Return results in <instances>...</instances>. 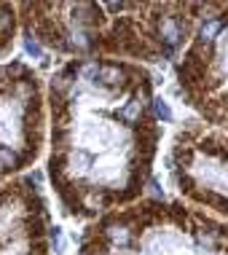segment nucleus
<instances>
[{"label": "nucleus", "mask_w": 228, "mask_h": 255, "mask_svg": "<svg viewBox=\"0 0 228 255\" xmlns=\"http://www.w3.org/2000/svg\"><path fill=\"white\" fill-rule=\"evenodd\" d=\"M180 97L202 124L228 132V3H204L202 19L177 57Z\"/></svg>", "instance_id": "4"}, {"label": "nucleus", "mask_w": 228, "mask_h": 255, "mask_svg": "<svg viewBox=\"0 0 228 255\" xmlns=\"http://www.w3.org/2000/svg\"><path fill=\"white\" fill-rule=\"evenodd\" d=\"M51 212L38 180H0V255H51Z\"/></svg>", "instance_id": "7"}, {"label": "nucleus", "mask_w": 228, "mask_h": 255, "mask_svg": "<svg viewBox=\"0 0 228 255\" xmlns=\"http://www.w3.org/2000/svg\"><path fill=\"white\" fill-rule=\"evenodd\" d=\"M204 3H19L27 40L67 59H177Z\"/></svg>", "instance_id": "2"}, {"label": "nucleus", "mask_w": 228, "mask_h": 255, "mask_svg": "<svg viewBox=\"0 0 228 255\" xmlns=\"http://www.w3.org/2000/svg\"><path fill=\"white\" fill-rule=\"evenodd\" d=\"M48 180L62 210L92 220L140 202L161 121L153 78L137 62L67 59L48 78Z\"/></svg>", "instance_id": "1"}, {"label": "nucleus", "mask_w": 228, "mask_h": 255, "mask_svg": "<svg viewBox=\"0 0 228 255\" xmlns=\"http://www.w3.org/2000/svg\"><path fill=\"white\" fill-rule=\"evenodd\" d=\"M16 27H19L16 5H11V3H0V57L11 51L13 38H16Z\"/></svg>", "instance_id": "8"}, {"label": "nucleus", "mask_w": 228, "mask_h": 255, "mask_svg": "<svg viewBox=\"0 0 228 255\" xmlns=\"http://www.w3.org/2000/svg\"><path fill=\"white\" fill-rule=\"evenodd\" d=\"M46 94L27 62H0V180L19 177L46 145Z\"/></svg>", "instance_id": "5"}, {"label": "nucleus", "mask_w": 228, "mask_h": 255, "mask_svg": "<svg viewBox=\"0 0 228 255\" xmlns=\"http://www.w3.org/2000/svg\"><path fill=\"white\" fill-rule=\"evenodd\" d=\"M75 255H228V220L180 202L140 199L86 223Z\"/></svg>", "instance_id": "3"}, {"label": "nucleus", "mask_w": 228, "mask_h": 255, "mask_svg": "<svg viewBox=\"0 0 228 255\" xmlns=\"http://www.w3.org/2000/svg\"><path fill=\"white\" fill-rule=\"evenodd\" d=\"M169 175L188 204L228 220V132L191 121L169 148Z\"/></svg>", "instance_id": "6"}]
</instances>
